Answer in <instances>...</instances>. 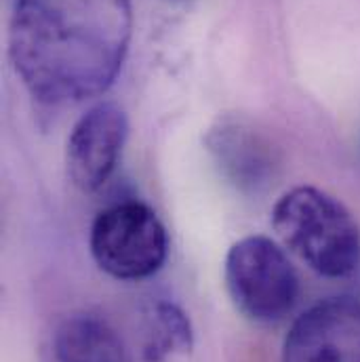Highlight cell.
<instances>
[{
    "label": "cell",
    "instance_id": "obj_1",
    "mask_svg": "<svg viewBox=\"0 0 360 362\" xmlns=\"http://www.w3.org/2000/svg\"><path fill=\"white\" fill-rule=\"evenodd\" d=\"M131 36V0H17L8 55L36 101L76 103L112 87Z\"/></svg>",
    "mask_w": 360,
    "mask_h": 362
},
{
    "label": "cell",
    "instance_id": "obj_2",
    "mask_svg": "<svg viewBox=\"0 0 360 362\" xmlns=\"http://www.w3.org/2000/svg\"><path fill=\"white\" fill-rule=\"evenodd\" d=\"M272 228L284 249L323 278H346L359 268V221L320 187L284 192L272 209Z\"/></svg>",
    "mask_w": 360,
    "mask_h": 362
},
{
    "label": "cell",
    "instance_id": "obj_3",
    "mask_svg": "<svg viewBox=\"0 0 360 362\" xmlns=\"http://www.w3.org/2000/svg\"><path fill=\"white\" fill-rule=\"evenodd\" d=\"M223 280L236 310L260 325L280 322L299 297V276L284 249L268 236H247L226 255Z\"/></svg>",
    "mask_w": 360,
    "mask_h": 362
},
{
    "label": "cell",
    "instance_id": "obj_4",
    "mask_svg": "<svg viewBox=\"0 0 360 362\" xmlns=\"http://www.w3.org/2000/svg\"><path fill=\"white\" fill-rule=\"evenodd\" d=\"M89 249L99 270L116 280H144L167 262L169 236L148 204L124 200L97 213Z\"/></svg>",
    "mask_w": 360,
    "mask_h": 362
},
{
    "label": "cell",
    "instance_id": "obj_5",
    "mask_svg": "<svg viewBox=\"0 0 360 362\" xmlns=\"http://www.w3.org/2000/svg\"><path fill=\"white\" fill-rule=\"evenodd\" d=\"M280 362H360V301L331 297L291 325Z\"/></svg>",
    "mask_w": 360,
    "mask_h": 362
},
{
    "label": "cell",
    "instance_id": "obj_6",
    "mask_svg": "<svg viewBox=\"0 0 360 362\" xmlns=\"http://www.w3.org/2000/svg\"><path fill=\"white\" fill-rule=\"evenodd\" d=\"M129 118L114 101H103L85 112L70 131L66 146V171L81 192H95L116 171Z\"/></svg>",
    "mask_w": 360,
    "mask_h": 362
},
{
    "label": "cell",
    "instance_id": "obj_7",
    "mask_svg": "<svg viewBox=\"0 0 360 362\" xmlns=\"http://www.w3.org/2000/svg\"><path fill=\"white\" fill-rule=\"evenodd\" d=\"M209 148L223 173L240 189H260L272 175V150L262 135L238 122L209 135Z\"/></svg>",
    "mask_w": 360,
    "mask_h": 362
},
{
    "label": "cell",
    "instance_id": "obj_8",
    "mask_svg": "<svg viewBox=\"0 0 360 362\" xmlns=\"http://www.w3.org/2000/svg\"><path fill=\"white\" fill-rule=\"evenodd\" d=\"M57 362H133L118 333L95 314L66 318L55 335Z\"/></svg>",
    "mask_w": 360,
    "mask_h": 362
},
{
    "label": "cell",
    "instance_id": "obj_9",
    "mask_svg": "<svg viewBox=\"0 0 360 362\" xmlns=\"http://www.w3.org/2000/svg\"><path fill=\"white\" fill-rule=\"evenodd\" d=\"M194 346L190 318L180 305L158 301L152 308L148 337L144 346L146 362H165L173 354H187Z\"/></svg>",
    "mask_w": 360,
    "mask_h": 362
}]
</instances>
